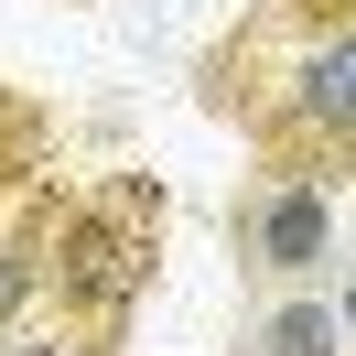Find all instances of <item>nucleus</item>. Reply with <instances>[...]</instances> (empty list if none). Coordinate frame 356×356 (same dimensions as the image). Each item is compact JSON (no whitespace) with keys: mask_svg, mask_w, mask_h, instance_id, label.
<instances>
[{"mask_svg":"<svg viewBox=\"0 0 356 356\" xmlns=\"http://www.w3.org/2000/svg\"><path fill=\"white\" fill-rule=\"evenodd\" d=\"M205 108L238 119V140L259 152V173L281 184H346L356 173V22H324V33H291L281 11L248 0L238 33L195 65Z\"/></svg>","mask_w":356,"mask_h":356,"instance_id":"obj_1","label":"nucleus"},{"mask_svg":"<svg viewBox=\"0 0 356 356\" xmlns=\"http://www.w3.org/2000/svg\"><path fill=\"white\" fill-rule=\"evenodd\" d=\"M162 238H173V184L119 162V173L76 184L44 248V324L76 356H130V324L162 281Z\"/></svg>","mask_w":356,"mask_h":356,"instance_id":"obj_2","label":"nucleus"},{"mask_svg":"<svg viewBox=\"0 0 356 356\" xmlns=\"http://www.w3.org/2000/svg\"><path fill=\"white\" fill-rule=\"evenodd\" d=\"M227 248H238L248 281H281V291L324 281V259H334V195H324V184L259 173L238 205H227Z\"/></svg>","mask_w":356,"mask_h":356,"instance_id":"obj_3","label":"nucleus"},{"mask_svg":"<svg viewBox=\"0 0 356 356\" xmlns=\"http://www.w3.org/2000/svg\"><path fill=\"white\" fill-rule=\"evenodd\" d=\"M238 356H346V324H334V302L302 281V291H281V302L248 324V346H238Z\"/></svg>","mask_w":356,"mask_h":356,"instance_id":"obj_4","label":"nucleus"},{"mask_svg":"<svg viewBox=\"0 0 356 356\" xmlns=\"http://www.w3.org/2000/svg\"><path fill=\"white\" fill-rule=\"evenodd\" d=\"M44 173H54V108L22 97V87H0V205L33 195Z\"/></svg>","mask_w":356,"mask_h":356,"instance_id":"obj_5","label":"nucleus"},{"mask_svg":"<svg viewBox=\"0 0 356 356\" xmlns=\"http://www.w3.org/2000/svg\"><path fill=\"white\" fill-rule=\"evenodd\" d=\"M259 11H281L291 33H324V22H356V0H259Z\"/></svg>","mask_w":356,"mask_h":356,"instance_id":"obj_6","label":"nucleus"},{"mask_svg":"<svg viewBox=\"0 0 356 356\" xmlns=\"http://www.w3.org/2000/svg\"><path fill=\"white\" fill-rule=\"evenodd\" d=\"M0 356H76V346L44 324V313H33V324H0Z\"/></svg>","mask_w":356,"mask_h":356,"instance_id":"obj_7","label":"nucleus"},{"mask_svg":"<svg viewBox=\"0 0 356 356\" xmlns=\"http://www.w3.org/2000/svg\"><path fill=\"white\" fill-rule=\"evenodd\" d=\"M324 302H334V324H346V356H356V270H346V281L324 291Z\"/></svg>","mask_w":356,"mask_h":356,"instance_id":"obj_8","label":"nucleus"}]
</instances>
